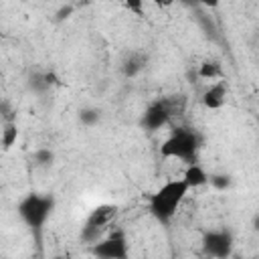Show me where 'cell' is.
I'll return each mask as SVG.
<instances>
[{
  "mask_svg": "<svg viewBox=\"0 0 259 259\" xmlns=\"http://www.w3.org/2000/svg\"><path fill=\"white\" fill-rule=\"evenodd\" d=\"M190 190H192V188L186 184L184 178H168V180H164V182H162L152 194H148V198H146L150 214H152L158 223L168 225V223L176 217L180 204L184 202V198L188 196Z\"/></svg>",
  "mask_w": 259,
  "mask_h": 259,
  "instance_id": "1",
  "label": "cell"
},
{
  "mask_svg": "<svg viewBox=\"0 0 259 259\" xmlns=\"http://www.w3.org/2000/svg\"><path fill=\"white\" fill-rule=\"evenodd\" d=\"M200 150V138L196 132L186 130V127H178L174 130L160 146V154L166 160H178L182 164L194 162L196 154Z\"/></svg>",
  "mask_w": 259,
  "mask_h": 259,
  "instance_id": "2",
  "label": "cell"
},
{
  "mask_svg": "<svg viewBox=\"0 0 259 259\" xmlns=\"http://www.w3.org/2000/svg\"><path fill=\"white\" fill-rule=\"evenodd\" d=\"M53 208H55V198L51 194L32 192L18 202V214L32 231H40L47 225Z\"/></svg>",
  "mask_w": 259,
  "mask_h": 259,
  "instance_id": "3",
  "label": "cell"
},
{
  "mask_svg": "<svg viewBox=\"0 0 259 259\" xmlns=\"http://www.w3.org/2000/svg\"><path fill=\"white\" fill-rule=\"evenodd\" d=\"M117 217V206L115 204H109V202H103V204H97L95 208L89 210L83 227H81V239L89 245L97 243L101 237H105V233L111 231V225Z\"/></svg>",
  "mask_w": 259,
  "mask_h": 259,
  "instance_id": "4",
  "label": "cell"
},
{
  "mask_svg": "<svg viewBox=\"0 0 259 259\" xmlns=\"http://www.w3.org/2000/svg\"><path fill=\"white\" fill-rule=\"evenodd\" d=\"M93 255L105 257V259H123L127 257V241L121 231H109L105 237H101L97 243H93L91 249Z\"/></svg>",
  "mask_w": 259,
  "mask_h": 259,
  "instance_id": "5",
  "label": "cell"
},
{
  "mask_svg": "<svg viewBox=\"0 0 259 259\" xmlns=\"http://www.w3.org/2000/svg\"><path fill=\"white\" fill-rule=\"evenodd\" d=\"M170 117H172V105L166 99H162V101H152L144 109L140 123L148 132H158L160 127H164L170 121Z\"/></svg>",
  "mask_w": 259,
  "mask_h": 259,
  "instance_id": "6",
  "label": "cell"
},
{
  "mask_svg": "<svg viewBox=\"0 0 259 259\" xmlns=\"http://www.w3.org/2000/svg\"><path fill=\"white\" fill-rule=\"evenodd\" d=\"M202 251L210 257H227L233 251V235L225 229L208 231L202 237Z\"/></svg>",
  "mask_w": 259,
  "mask_h": 259,
  "instance_id": "7",
  "label": "cell"
},
{
  "mask_svg": "<svg viewBox=\"0 0 259 259\" xmlns=\"http://www.w3.org/2000/svg\"><path fill=\"white\" fill-rule=\"evenodd\" d=\"M227 97H229V87H227V83L221 79V81H212V83L204 89L200 101H202V105H204L208 111H219V109H223V107L227 105Z\"/></svg>",
  "mask_w": 259,
  "mask_h": 259,
  "instance_id": "8",
  "label": "cell"
},
{
  "mask_svg": "<svg viewBox=\"0 0 259 259\" xmlns=\"http://www.w3.org/2000/svg\"><path fill=\"white\" fill-rule=\"evenodd\" d=\"M182 178L186 180V184L190 188H200L204 184L210 182V174L206 172V168L202 164H198L196 160L194 162H188L184 164V172H182Z\"/></svg>",
  "mask_w": 259,
  "mask_h": 259,
  "instance_id": "9",
  "label": "cell"
},
{
  "mask_svg": "<svg viewBox=\"0 0 259 259\" xmlns=\"http://www.w3.org/2000/svg\"><path fill=\"white\" fill-rule=\"evenodd\" d=\"M196 75H198V79L212 83V81L225 79V69H223V65H221L219 61H214V59H204V61L198 65Z\"/></svg>",
  "mask_w": 259,
  "mask_h": 259,
  "instance_id": "10",
  "label": "cell"
},
{
  "mask_svg": "<svg viewBox=\"0 0 259 259\" xmlns=\"http://www.w3.org/2000/svg\"><path fill=\"white\" fill-rule=\"evenodd\" d=\"M144 67H146V61H144V57L138 55V53L127 55V57L121 61V73H123V77H127V79L138 77V75L144 71Z\"/></svg>",
  "mask_w": 259,
  "mask_h": 259,
  "instance_id": "11",
  "label": "cell"
},
{
  "mask_svg": "<svg viewBox=\"0 0 259 259\" xmlns=\"http://www.w3.org/2000/svg\"><path fill=\"white\" fill-rule=\"evenodd\" d=\"M16 138H18L16 121H14V119H4V121H2V132H0V144H2V150L8 152V150L16 144Z\"/></svg>",
  "mask_w": 259,
  "mask_h": 259,
  "instance_id": "12",
  "label": "cell"
},
{
  "mask_svg": "<svg viewBox=\"0 0 259 259\" xmlns=\"http://www.w3.org/2000/svg\"><path fill=\"white\" fill-rule=\"evenodd\" d=\"M121 6L134 16L142 18L146 14V0H121Z\"/></svg>",
  "mask_w": 259,
  "mask_h": 259,
  "instance_id": "13",
  "label": "cell"
},
{
  "mask_svg": "<svg viewBox=\"0 0 259 259\" xmlns=\"http://www.w3.org/2000/svg\"><path fill=\"white\" fill-rule=\"evenodd\" d=\"M79 119L85 125H95L99 121V109H95V107H83L79 111Z\"/></svg>",
  "mask_w": 259,
  "mask_h": 259,
  "instance_id": "14",
  "label": "cell"
},
{
  "mask_svg": "<svg viewBox=\"0 0 259 259\" xmlns=\"http://www.w3.org/2000/svg\"><path fill=\"white\" fill-rule=\"evenodd\" d=\"M34 162L40 164V166L51 164V162H53V152H51V150H38V152L34 154Z\"/></svg>",
  "mask_w": 259,
  "mask_h": 259,
  "instance_id": "15",
  "label": "cell"
},
{
  "mask_svg": "<svg viewBox=\"0 0 259 259\" xmlns=\"http://www.w3.org/2000/svg\"><path fill=\"white\" fill-rule=\"evenodd\" d=\"M210 184L217 186V188H221V190H225V188H229L231 180H229V176L221 174V176H210Z\"/></svg>",
  "mask_w": 259,
  "mask_h": 259,
  "instance_id": "16",
  "label": "cell"
},
{
  "mask_svg": "<svg viewBox=\"0 0 259 259\" xmlns=\"http://www.w3.org/2000/svg\"><path fill=\"white\" fill-rule=\"evenodd\" d=\"M71 14H73V4H71V2H67L65 6H61V8L57 10V14H55V16H57V20L61 22V20H67Z\"/></svg>",
  "mask_w": 259,
  "mask_h": 259,
  "instance_id": "17",
  "label": "cell"
},
{
  "mask_svg": "<svg viewBox=\"0 0 259 259\" xmlns=\"http://www.w3.org/2000/svg\"><path fill=\"white\" fill-rule=\"evenodd\" d=\"M156 8H162V10H166V8H170V6H174L178 0H150Z\"/></svg>",
  "mask_w": 259,
  "mask_h": 259,
  "instance_id": "18",
  "label": "cell"
},
{
  "mask_svg": "<svg viewBox=\"0 0 259 259\" xmlns=\"http://www.w3.org/2000/svg\"><path fill=\"white\" fill-rule=\"evenodd\" d=\"M194 4H200V6H206V8H217L221 4V0H190Z\"/></svg>",
  "mask_w": 259,
  "mask_h": 259,
  "instance_id": "19",
  "label": "cell"
},
{
  "mask_svg": "<svg viewBox=\"0 0 259 259\" xmlns=\"http://www.w3.org/2000/svg\"><path fill=\"white\" fill-rule=\"evenodd\" d=\"M67 2H71V4H73V2H79V0H67Z\"/></svg>",
  "mask_w": 259,
  "mask_h": 259,
  "instance_id": "20",
  "label": "cell"
}]
</instances>
